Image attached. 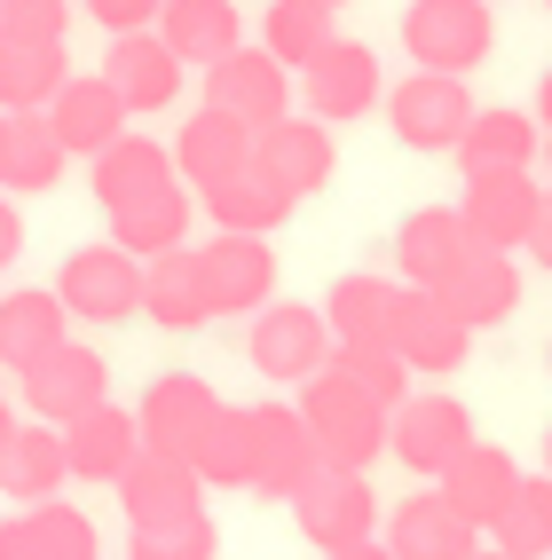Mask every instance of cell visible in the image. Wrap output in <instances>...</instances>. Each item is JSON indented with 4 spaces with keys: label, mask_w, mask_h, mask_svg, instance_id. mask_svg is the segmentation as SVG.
I'll list each match as a JSON object with an SVG mask.
<instances>
[{
    "label": "cell",
    "mask_w": 552,
    "mask_h": 560,
    "mask_svg": "<svg viewBox=\"0 0 552 560\" xmlns=\"http://www.w3.org/2000/svg\"><path fill=\"white\" fill-rule=\"evenodd\" d=\"M205 103L261 135V127L292 119V63L277 48H230L221 63H205Z\"/></svg>",
    "instance_id": "52a82bcc"
},
{
    "label": "cell",
    "mask_w": 552,
    "mask_h": 560,
    "mask_svg": "<svg viewBox=\"0 0 552 560\" xmlns=\"http://www.w3.org/2000/svg\"><path fill=\"white\" fill-rule=\"evenodd\" d=\"M544 182H552V135H544Z\"/></svg>",
    "instance_id": "f5cc1de1"
},
{
    "label": "cell",
    "mask_w": 552,
    "mask_h": 560,
    "mask_svg": "<svg viewBox=\"0 0 552 560\" xmlns=\"http://www.w3.org/2000/svg\"><path fill=\"white\" fill-rule=\"evenodd\" d=\"M190 466L205 474V490H252V402H230V410H221Z\"/></svg>",
    "instance_id": "ab89813d"
},
{
    "label": "cell",
    "mask_w": 552,
    "mask_h": 560,
    "mask_svg": "<svg viewBox=\"0 0 552 560\" xmlns=\"http://www.w3.org/2000/svg\"><path fill=\"white\" fill-rule=\"evenodd\" d=\"M402 48L419 71H482L497 48L490 0H411L402 9Z\"/></svg>",
    "instance_id": "3957f363"
},
{
    "label": "cell",
    "mask_w": 552,
    "mask_h": 560,
    "mask_svg": "<svg viewBox=\"0 0 552 560\" xmlns=\"http://www.w3.org/2000/svg\"><path fill=\"white\" fill-rule=\"evenodd\" d=\"M324 9H348V0H324Z\"/></svg>",
    "instance_id": "9f6ffc18"
},
{
    "label": "cell",
    "mask_w": 552,
    "mask_h": 560,
    "mask_svg": "<svg viewBox=\"0 0 552 560\" xmlns=\"http://www.w3.org/2000/svg\"><path fill=\"white\" fill-rule=\"evenodd\" d=\"M324 474V451L301 419V402H252V498L292 505Z\"/></svg>",
    "instance_id": "8992f818"
},
{
    "label": "cell",
    "mask_w": 552,
    "mask_h": 560,
    "mask_svg": "<svg viewBox=\"0 0 552 560\" xmlns=\"http://www.w3.org/2000/svg\"><path fill=\"white\" fill-rule=\"evenodd\" d=\"M340 9H324V0H269L261 16V48H277L292 71H308L331 40H340V24H331Z\"/></svg>",
    "instance_id": "74e56055"
},
{
    "label": "cell",
    "mask_w": 552,
    "mask_h": 560,
    "mask_svg": "<svg viewBox=\"0 0 552 560\" xmlns=\"http://www.w3.org/2000/svg\"><path fill=\"white\" fill-rule=\"evenodd\" d=\"M395 308H402V284L372 277V269H348L324 292V316H331V340L340 348H395Z\"/></svg>",
    "instance_id": "f1b7e54d"
},
{
    "label": "cell",
    "mask_w": 552,
    "mask_h": 560,
    "mask_svg": "<svg viewBox=\"0 0 552 560\" xmlns=\"http://www.w3.org/2000/svg\"><path fill=\"white\" fill-rule=\"evenodd\" d=\"M142 277H151V260H142V253H127V245H80L56 269V292H63V308L80 324H127V316H142Z\"/></svg>",
    "instance_id": "5b68a950"
},
{
    "label": "cell",
    "mask_w": 552,
    "mask_h": 560,
    "mask_svg": "<svg viewBox=\"0 0 552 560\" xmlns=\"http://www.w3.org/2000/svg\"><path fill=\"white\" fill-rule=\"evenodd\" d=\"M473 410L458 395H411V402H395V458L411 466L419 481H442L466 451H473Z\"/></svg>",
    "instance_id": "8fae6325"
},
{
    "label": "cell",
    "mask_w": 552,
    "mask_h": 560,
    "mask_svg": "<svg viewBox=\"0 0 552 560\" xmlns=\"http://www.w3.org/2000/svg\"><path fill=\"white\" fill-rule=\"evenodd\" d=\"M142 316L158 331H198L213 324V284H205V253L198 245H174L151 260V277H142Z\"/></svg>",
    "instance_id": "4316f807"
},
{
    "label": "cell",
    "mask_w": 552,
    "mask_h": 560,
    "mask_svg": "<svg viewBox=\"0 0 552 560\" xmlns=\"http://www.w3.org/2000/svg\"><path fill=\"white\" fill-rule=\"evenodd\" d=\"M71 80V56L48 32H16L0 24V110H48Z\"/></svg>",
    "instance_id": "cb8c5ba5"
},
{
    "label": "cell",
    "mask_w": 552,
    "mask_h": 560,
    "mask_svg": "<svg viewBox=\"0 0 552 560\" xmlns=\"http://www.w3.org/2000/svg\"><path fill=\"white\" fill-rule=\"evenodd\" d=\"M513 490H521V458H513L505 442H473V451H466L450 474H442V498H450L482 537L497 529V513L513 505Z\"/></svg>",
    "instance_id": "4dcf8cb0"
},
{
    "label": "cell",
    "mask_w": 552,
    "mask_h": 560,
    "mask_svg": "<svg viewBox=\"0 0 552 560\" xmlns=\"http://www.w3.org/2000/svg\"><path fill=\"white\" fill-rule=\"evenodd\" d=\"M252 159H261L292 198H316L324 182H331V166H340V142H331V127L316 119V110H301V119H277V127H261V142H252Z\"/></svg>",
    "instance_id": "7402d4cb"
},
{
    "label": "cell",
    "mask_w": 552,
    "mask_h": 560,
    "mask_svg": "<svg viewBox=\"0 0 552 560\" xmlns=\"http://www.w3.org/2000/svg\"><path fill=\"white\" fill-rule=\"evenodd\" d=\"M473 560H513V552H497V545H490V552H473Z\"/></svg>",
    "instance_id": "816d5d0a"
},
{
    "label": "cell",
    "mask_w": 552,
    "mask_h": 560,
    "mask_svg": "<svg viewBox=\"0 0 552 560\" xmlns=\"http://www.w3.org/2000/svg\"><path fill=\"white\" fill-rule=\"evenodd\" d=\"M544 371H552V340H544Z\"/></svg>",
    "instance_id": "11a10c76"
},
{
    "label": "cell",
    "mask_w": 552,
    "mask_h": 560,
    "mask_svg": "<svg viewBox=\"0 0 552 560\" xmlns=\"http://www.w3.org/2000/svg\"><path fill=\"white\" fill-rule=\"evenodd\" d=\"M63 166H71V151H63V135L48 127V110H16V142H9V174H0V190L48 198L63 182Z\"/></svg>",
    "instance_id": "8d00e7d4"
},
{
    "label": "cell",
    "mask_w": 552,
    "mask_h": 560,
    "mask_svg": "<svg viewBox=\"0 0 552 560\" xmlns=\"http://www.w3.org/2000/svg\"><path fill=\"white\" fill-rule=\"evenodd\" d=\"M442 292H450V308H458L473 331H497L513 308H521V260L497 253V245H473V253H466V269L442 284Z\"/></svg>",
    "instance_id": "d6a6232c"
},
{
    "label": "cell",
    "mask_w": 552,
    "mask_h": 560,
    "mask_svg": "<svg viewBox=\"0 0 552 560\" xmlns=\"http://www.w3.org/2000/svg\"><path fill=\"white\" fill-rule=\"evenodd\" d=\"M252 135L245 119H230V110H190L181 119V135H174V166H181V182L190 190H205V182H221V174H237V166H252Z\"/></svg>",
    "instance_id": "1f68e13d"
},
{
    "label": "cell",
    "mask_w": 552,
    "mask_h": 560,
    "mask_svg": "<svg viewBox=\"0 0 552 560\" xmlns=\"http://www.w3.org/2000/svg\"><path fill=\"white\" fill-rule=\"evenodd\" d=\"M71 9H80V0H0V24H16V32H48V40H63V32H71Z\"/></svg>",
    "instance_id": "7bdbcfd3"
},
{
    "label": "cell",
    "mask_w": 552,
    "mask_h": 560,
    "mask_svg": "<svg viewBox=\"0 0 552 560\" xmlns=\"http://www.w3.org/2000/svg\"><path fill=\"white\" fill-rule=\"evenodd\" d=\"M158 32L181 63H221L230 48H245V24H237V0H166L158 9Z\"/></svg>",
    "instance_id": "d590c367"
},
{
    "label": "cell",
    "mask_w": 552,
    "mask_h": 560,
    "mask_svg": "<svg viewBox=\"0 0 552 560\" xmlns=\"http://www.w3.org/2000/svg\"><path fill=\"white\" fill-rule=\"evenodd\" d=\"M529 260H537V269L552 277V182H544V206H537V230H529V245H521Z\"/></svg>",
    "instance_id": "bcb514c9"
},
{
    "label": "cell",
    "mask_w": 552,
    "mask_h": 560,
    "mask_svg": "<svg viewBox=\"0 0 552 560\" xmlns=\"http://www.w3.org/2000/svg\"><path fill=\"white\" fill-rule=\"evenodd\" d=\"M181 71H190V63L166 48L158 24H151V32H119V40L103 48V80L127 95L134 119H142V110H166V103L181 95Z\"/></svg>",
    "instance_id": "d6986e66"
},
{
    "label": "cell",
    "mask_w": 552,
    "mask_h": 560,
    "mask_svg": "<svg viewBox=\"0 0 552 560\" xmlns=\"http://www.w3.org/2000/svg\"><path fill=\"white\" fill-rule=\"evenodd\" d=\"M331 363H340L355 387H372L379 402H411V380H419V371L402 363V348H331Z\"/></svg>",
    "instance_id": "b9f144b4"
},
{
    "label": "cell",
    "mask_w": 552,
    "mask_h": 560,
    "mask_svg": "<svg viewBox=\"0 0 552 560\" xmlns=\"http://www.w3.org/2000/svg\"><path fill=\"white\" fill-rule=\"evenodd\" d=\"M127 119H134V110H127V95L110 88L103 71H71L63 95L48 103V127L63 135V151H71V159H103L110 142L127 135Z\"/></svg>",
    "instance_id": "ac0fdd59"
},
{
    "label": "cell",
    "mask_w": 552,
    "mask_h": 560,
    "mask_svg": "<svg viewBox=\"0 0 552 560\" xmlns=\"http://www.w3.org/2000/svg\"><path fill=\"white\" fill-rule=\"evenodd\" d=\"M63 442H71V481H119L142 451H151V442H142V410H119V402L71 419Z\"/></svg>",
    "instance_id": "f546056e"
},
{
    "label": "cell",
    "mask_w": 552,
    "mask_h": 560,
    "mask_svg": "<svg viewBox=\"0 0 552 560\" xmlns=\"http://www.w3.org/2000/svg\"><path fill=\"white\" fill-rule=\"evenodd\" d=\"M119 513H127V529H142V521H174V513H198L205 505V474L190 458H174V451H142L119 481Z\"/></svg>",
    "instance_id": "ffe728a7"
},
{
    "label": "cell",
    "mask_w": 552,
    "mask_h": 560,
    "mask_svg": "<svg viewBox=\"0 0 552 560\" xmlns=\"http://www.w3.org/2000/svg\"><path fill=\"white\" fill-rule=\"evenodd\" d=\"M205 284H213V316H261L277 301V245L252 230H213L205 245Z\"/></svg>",
    "instance_id": "4fadbf2b"
},
{
    "label": "cell",
    "mask_w": 552,
    "mask_h": 560,
    "mask_svg": "<svg viewBox=\"0 0 552 560\" xmlns=\"http://www.w3.org/2000/svg\"><path fill=\"white\" fill-rule=\"evenodd\" d=\"M544 474H552V427H544Z\"/></svg>",
    "instance_id": "db71d44e"
},
{
    "label": "cell",
    "mask_w": 552,
    "mask_h": 560,
    "mask_svg": "<svg viewBox=\"0 0 552 560\" xmlns=\"http://www.w3.org/2000/svg\"><path fill=\"white\" fill-rule=\"evenodd\" d=\"M537 206H544V182L537 166H497V174H466V230L473 245H497V253H521L529 230H537Z\"/></svg>",
    "instance_id": "30bf717a"
},
{
    "label": "cell",
    "mask_w": 552,
    "mask_h": 560,
    "mask_svg": "<svg viewBox=\"0 0 552 560\" xmlns=\"http://www.w3.org/2000/svg\"><path fill=\"white\" fill-rule=\"evenodd\" d=\"M292 521H301V537H308L316 552H348V545H363V537L387 529L372 481H363V474H340V466H324L308 490L292 498Z\"/></svg>",
    "instance_id": "9c48e42d"
},
{
    "label": "cell",
    "mask_w": 552,
    "mask_h": 560,
    "mask_svg": "<svg viewBox=\"0 0 552 560\" xmlns=\"http://www.w3.org/2000/svg\"><path fill=\"white\" fill-rule=\"evenodd\" d=\"M24 253V213H16V190H0V269Z\"/></svg>",
    "instance_id": "f6af8a7d"
},
{
    "label": "cell",
    "mask_w": 552,
    "mask_h": 560,
    "mask_svg": "<svg viewBox=\"0 0 552 560\" xmlns=\"http://www.w3.org/2000/svg\"><path fill=\"white\" fill-rule=\"evenodd\" d=\"M324 560H395V552H387V537H363V545H348V552H324Z\"/></svg>",
    "instance_id": "7dc6e473"
},
{
    "label": "cell",
    "mask_w": 552,
    "mask_h": 560,
    "mask_svg": "<svg viewBox=\"0 0 552 560\" xmlns=\"http://www.w3.org/2000/svg\"><path fill=\"white\" fill-rule=\"evenodd\" d=\"M544 159V119L537 110H473V127L458 142V166L466 174H497V166H537Z\"/></svg>",
    "instance_id": "e575fe53"
},
{
    "label": "cell",
    "mask_w": 552,
    "mask_h": 560,
    "mask_svg": "<svg viewBox=\"0 0 552 560\" xmlns=\"http://www.w3.org/2000/svg\"><path fill=\"white\" fill-rule=\"evenodd\" d=\"M87 182H95V206H103V213H119V206H134V198L174 190L181 166H174L166 142H151V135H119L103 159H87Z\"/></svg>",
    "instance_id": "d4e9b609"
},
{
    "label": "cell",
    "mask_w": 552,
    "mask_h": 560,
    "mask_svg": "<svg viewBox=\"0 0 552 560\" xmlns=\"http://www.w3.org/2000/svg\"><path fill=\"white\" fill-rule=\"evenodd\" d=\"M387 552L395 560H473L482 552V529H473V521L442 498V481H426V490H411L395 513H387Z\"/></svg>",
    "instance_id": "9a60e30c"
},
{
    "label": "cell",
    "mask_w": 552,
    "mask_h": 560,
    "mask_svg": "<svg viewBox=\"0 0 552 560\" xmlns=\"http://www.w3.org/2000/svg\"><path fill=\"white\" fill-rule=\"evenodd\" d=\"M301 103L316 110L324 127H348V119H372V110H387L379 56L363 48V40H331V48L301 71Z\"/></svg>",
    "instance_id": "7c38bea8"
},
{
    "label": "cell",
    "mask_w": 552,
    "mask_h": 560,
    "mask_svg": "<svg viewBox=\"0 0 552 560\" xmlns=\"http://www.w3.org/2000/svg\"><path fill=\"white\" fill-rule=\"evenodd\" d=\"M63 481H71V442H63V427H48V419H16V434H9V451H0V490H9L16 505H40V498H63Z\"/></svg>",
    "instance_id": "484cf974"
},
{
    "label": "cell",
    "mask_w": 552,
    "mask_h": 560,
    "mask_svg": "<svg viewBox=\"0 0 552 560\" xmlns=\"http://www.w3.org/2000/svg\"><path fill=\"white\" fill-rule=\"evenodd\" d=\"M9 434H16V402H9V387H0V451H9Z\"/></svg>",
    "instance_id": "f907efd6"
},
{
    "label": "cell",
    "mask_w": 552,
    "mask_h": 560,
    "mask_svg": "<svg viewBox=\"0 0 552 560\" xmlns=\"http://www.w3.org/2000/svg\"><path fill=\"white\" fill-rule=\"evenodd\" d=\"M544 9H552V0H544Z\"/></svg>",
    "instance_id": "6f0895ef"
},
{
    "label": "cell",
    "mask_w": 552,
    "mask_h": 560,
    "mask_svg": "<svg viewBox=\"0 0 552 560\" xmlns=\"http://www.w3.org/2000/svg\"><path fill=\"white\" fill-rule=\"evenodd\" d=\"M466 253H473V230H466L458 206H419V213H402V230H395V269H402V284L442 292V284L466 269Z\"/></svg>",
    "instance_id": "2e32d148"
},
{
    "label": "cell",
    "mask_w": 552,
    "mask_h": 560,
    "mask_svg": "<svg viewBox=\"0 0 552 560\" xmlns=\"http://www.w3.org/2000/svg\"><path fill=\"white\" fill-rule=\"evenodd\" d=\"M331 348H340L331 340V316L308 308V301H269L252 316V331H245V355H252V371H261L269 387H308L331 363Z\"/></svg>",
    "instance_id": "277c9868"
},
{
    "label": "cell",
    "mask_w": 552,
    "mask_h": 560,
    "mask_svg": "<svg viewBox=\"0 0 552 560\" xmlns=\"http://www.w3.org/2000/svg\"><path fill=\"white\" fill-rule=\"evenodd\" d=\"M142 442H151V451H174V458H198V442L213 434V419L230 402H221L198 371H166V380H151L142 387Z\"/></svg>",
    "instance_id": "5bb4252c"
},
{
    "label": "cell",
    "mask_w": 552,
    "mask_h": 560,
    "mask_svg": "<svg viewBox=\"0 0 552 560\" xmlns=\"http://www.w3.org/2000/svg\"><path fill=\"white\" fill-rule=\"evenodd\" d=\"M221 552V529L213 513H174V521H142V529H127V560H213Z\"/></svg>",
    "instance_id": "60d3db41"
},
{
    "label": "cell",
    "mask_w": 552,
    "mask_h": 560,
    "mask_svg": "<svg viewBox=\"0 0 552 560\" xmlns=\"http://www.w3.org/2000/svg\"><path fill=\"white\" fill-rule=\"evenodd\" d=\"M198 206H205V221L213 230H252V237H269V230H284V213L301 206L284 190V182L252 159V166H237V174H221V182H205L198 190Z\"/></svg>",
    "instance_id": "83f0119b"
},
{
    "label": "cell",
    "mask_w": 552,
    "mask_h": 560,
    "mask_svg": "<svg viewBox=\"0 0 552 560\" xmlns=\"http://www.w3.org/2000/svg\"><path fill=\"white\" fill-rule=\"evenodd\" d=\"M395 348L411 371H458L473 348V324L450 308V292H426V284H402V308H395Z\"/></svg>",
    "instance_id": "e0dca14e"
},
{
    "label": "cell",
    "mask_w": 552,
    "mask_h": 560,
    "mask_svg": "<svg viewBox=\"0 0 552 560\" xmlns=\"http://www.w3.org/2000/svg\"><path fill=\"white\" fill-rule=\"evenodd\" d=\"M473 110H482V103H473L466 71H419V63H411V80L387 88V127H395L402 151H419V159H442V151L458 159Z\"/></svg>",
    "instance_id": "7a4b0ae2"
},
{
    "label": "cell",
    "mask_w": 552,
    "mask_h": 560,
    "mask_svg": "<svg viewBox=\"0 0 552 560\" xmlns=\"http://www.w3.org/2000/svg\"><path fill=\"white\" fill-rule=\"evenodd\" d=\"M16 387H24V410H32V419L71 427V419H87V410L110 402V363H103L87 340H63L56 355H40L32 371H16Z\"/></svg>",
    "instance_id": "ba28073f"
},
{
    "label": "cell",
    "mask_w": 552,
    "mask_h": 560,
    "mask_svg": "<svg viewBox=\"0 0 552 560\" xmlns=\"http://www.w3.org/2000/svg\"><path fill=\"white\" fill-rule=\"evenodd\" d=\"M0 560H103L95 545V521L63 498H40V505H16L0 521Z\"/></svg>",
    "instance_id": "44dd1931"
},
{
    "label": "cell",
    "mask_w": 552,
    "mask_h": 560,
    "mask_svg": "<svg viewBox=\"0 0 552 560\" xmlns=\"http://www.w3.org/2000/svg\"><path fill=\"white\" fill-rule=\"evenodd\" d=\"M198 213H205V206L190 198V182H174V190L134 198V206L103 213V221H110V245H127V253H142V260H158V253H174V245H190V221H198Z\"/></svg>",
    "instance_id": "836d02e7"
},
{
    "label": "cell",
    "mask_w": 552,
    "mask_h": 560,
    "mask_svg": "<svg viewBox=\"0 0 552 560\" xmlns=\"http://www.w3.org/2000/svg\"><path fill=\"white\" fill-rule=\"evenodd\" d=\"M301 419L316 434L324 466H340V474H372L379 458H395V402H379L372 387H355L340 363H324L301 387Z\"/></svg>",
    "instance_id": "6da1fadb"
},
{
    "label": "cell",
    "mask_w": 552,
    "mask_h": 560,
    "mask_svg": "<svg viewBox=\"0 0 552 560\" xmlns=\"http://www.w3.org/2000/svg\"><path fill=\"white\" fill-rule=\"evenodd\" d=\"M80 9H87V16L110 32V40H119V32H151L166 0H80Z\"/></svg>",
    "instance_id": "ee69618b"
},
{
    "label": "cell",
    "mask_w": 552,
    "mask_h": 560,
    "mask_svg": "<svg viewBox=\"0 0 552 560\" xmlns=\"http://www.w3.org/2000/svg\"><path fill=\"white\" fill-rule=\"evenodd\" d=\"M9 142H16V110H0V174H9Z\"/></svg>",
    "instance_id": "681fc988"
},
{
    "label": "cell",
    "mask_w": 552,
    "mask_h": 560,
    "mask_svg": "<svg viewBox=\"0 0 552 560\" xmlns=\"http://www.w3.org/2000/svg\"><path fill=\"white\" fill-rule=\"evenodd\" d=\"M490 545L513 552V560H552V474H521V490L497 513Z\"/></svg>",
    "instance_id": "f35d334b"
},
{
    "label": "cell",
    "mask_w": 552,
    "mask_h": 560,
    "mask_svg": "<svg viewBox=\"0 0 552 560\" xmlns=\"http://www.w3.org/2000/svg\"><path fill=\"white\" fill-rule=\"evenodd\" d=\"M71 316L63 308V292L48 284H24V292H0V371H32L40 355H56L63 340H71Z\"/></svg>",
    "instance_id": "603a6c76"
},
{
    "label": "cell",
    "mask_w": 552,
    "mask_h": 560,
    "mask_svg": "<svg viewBox=\"0 0 552 560\" xmlns=\"http://www.w3.org/2000/svg\"><path fill=\"white\" fill-rule=\"evenodd\" d=\"M529 110H537V119H544V135H552V71H544V80H537V103H529Z\"/></svg>",
    "instance_id": "c3c4849f"
}]
</instances>
